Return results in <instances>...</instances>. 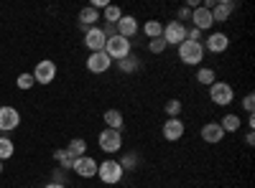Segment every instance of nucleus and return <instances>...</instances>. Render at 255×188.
Here are the masks:
<instances>
[{
    "instance_id": "nucleus-18",
    "label": "nucleus",
    "mask_w": 255,
    "mask_h": 188,
    "mask_svg": "<svg viewBox=\"0 0 255 188\" xmlns=\"http://www.w3.org/2000/svg\"><path fill=\"white\" fill-rule=\"evenodd\" d=\"M97 20H102V18H100V10H95L92 5H87V8L79 10V26H82L84 31H87V28H95Z\"/></svg>"
},
{
    "instance_id": "nucleus-30",
    "label": "nucleus",
    "mask_w": 255,
    "mask_h": 188,
    "mask_svg": "<svg viewBox=\"0 0 255 188\" xmlns=\"http://www.w3.org/2000/svg\"><path fill=\"white\" fill-rule=\"evenodd\" d=\"M168 46H166V41L163 38H151V41H148V51H151V54H163Z\"/></svg>"
},
{
    "instance_id": "nucleus-25",
    "label": "nucleus",
    "mask_w": 255,
    "mask_h": 188,
    "mask_svg": "<svg viewBox=\"0 0 255 188\" xmlns=\"http://www.w3.org/2000/svg\"><path fill=\"white\" fill-rule=\"evenodd\" d=\"M220 127L225 130V135H227V132H238V130H240V117H238V115H225V117L220 120Z\"/></svg>"
},
{
    "instance_id": "nucleus-11",
    "label": "nucleus",
    "mask_w": 255,
    "mask_h": 188,
    "mask_svg": "<svg viewBox=\"0 0 255 188\" xmlns=\"http://www.w3.org/2000/svg\"><path fill=\"white\" fill-rule=\"evenodd\" d=\"M97 160L95 158H90V155H82V158H77L74 160V173L79 176V178H92V176H97Z\"/></svg>"
},
{
    "instance_id": "nucleus-13",
    "label": "nucleus",
    "mask_w": 255,
    "mask_h": 188,
    "mask_svg": "<svg viewBox=\"0 0 255 188\" xmlns=\"http://www.w3.org/2000/svg\"><path fill=\"white\" fill-rule=\"evenodd\" d=\"M235 10V3H230V0H217L215 5H212V23H225V20L232 15Z\"/></svg>"
},
{
    "instance_id": "nucleus-33",
    "label": "nucleus",
    "mask_w": 255,
    "mask_h": 188,
    "mask_svg": "<svg viewBox=\"0 0 255 188\" xmlns=\"http://www.w3.org/2000/svg\"><path fill=\"white\" fill-rule=\"evenodd\" d=\"M181 20H191V8H181L179 10V23Z\"/></svg>"
},
{
    "instance_id": "nucleus-23",
    "label": "nucleus",
    "mask_w": 255,
    "mask_h": 188,
    "mask_svg": "<svg viewBox=\"0 0 255 188\" xmlns=\"http://www.w3.org/2000/svg\"><path fill=\"white\" fill-rule=\"evenodd\" d=\"M197 81H199V84H204V87H212V84L217 81L215 69H209V66H199V71H197Z\"/></svg>"
},
{
    "instance_id": "nucleus-8",
    "label": "nucleus",
    "mask_w": 255,
    "mask_h": 188,
    "mask_svg": "<svg viewBox=\"0 0 255 188\" xmlns=\"http://www.w3.org/2000/svg\"><path fill=\"white\" fill-rule=\"evenodd\" d=\"M105 44H108V36L102 33V28H100V26H95V28H87V31H84V46L90 49V54L105 51Z\"/></svg>"
},
{
    "instance_id": "nucleus-19",
    "label": "nucleus",
    "mask_w": 255,
    "mask_h": 188,
    "mask_svg": "<svg viewBox=\"0 0 255 188\" xmlns=\"http://www.w3.org/2000/svg\"><path fill=\"white\" fill-rule=\"evenodd\" d=\"M102 120H105V125H108L110 130H123V112L120 110H108Z\"/></svg>"
},
{
    "instance_id": "nucleus-22",
    "label": "nucleus",
    "mask_w": 255,
    "mask_h": 188,
    "mask_svg": "<svg viewBox=\"0 0 255 188\" xmlns=\"http://www.w3.org/2000/svg\"><path fill=\"white\" fill-rule=\"evenodd\" d=\"M67 150H69V155L77 160V158H82V155H87V142H84L82 137H74V140L67 145Z\"/></svg>"
},
{
    "instance_id": "nucleus-16",
    "label": "nucleus",
    "mask_w": 255,
    "mask_h": 188,
    "mask_svg": "<svg viewBox=\"0 0 255 188\" xmlns=\"http://www.w3.org/2000/svg\"><path fill=\"white\" fill-rule=\"evenodd\" d=\"M207 51H212V54H222V51H227V46H230V36L227 33H212L209 38H207V44H202Z\"/></svg>"
},
{
    "instance_id": "nucleus-32",
    "label": "nucleus",
    "mask_w": 255,
    "mask_h": 188,
    "mask_svg": "<svg viewBox=\"0 0 255 188\" xmlns=\"http://www.w3.org/2000/svg\"><path fill=\"white\" fill-rule=\"evenodd\" d=\"M243 107H245V112H248V115H253V110H255V94H245Z\"/></svg>"
},
{
    "instance_id": "nucleus-29",
    "label": "nucleus",
    "mask_w": 255,
    "mask_h": 188,
    "mask_svg": "<svg viewBox=\"0 0 255 188\" xmlns=\"http://www.w3.org/2000/svg\"><path fill=\"white\" fill-rule=\"evenodd\" d=\"M163 110H166L168 117H179L181 115V99H168Z\"/></svg>"
},
{
    "instance_id": "nucleus-4",
    "label": "nucleus",
    "mask_w": 255,
    "mask_h": 188,
    "mask_svg": "<svg viewBox=\"0 0 255 188\" xmlns=\"http://www.w3.org/2000/svg\"><path fill=\"white\" fill-rule=\"evenodd\" d=\"M161 38L166 41V46H181L186 41V26L179 23V20H171V23L163 26V36Z\"/></svg>"
},
{
    "instance_id": "nucleus-21",
    "label": "nucleus",
    "mask_w": 255,
    "mask_h": 188,
    "mask_svg": "<svg viewBox=\"0 0 255 188\" xmlns=\"http://www.w3.org/2000/svg\"><path fill=\"white\" fill-rule=\"evenodd\" d=\"M54 160L61 165L64 171H72L74 168V158L69 155V150L67 148H61V150H54Z\"/></svg>"
},
{
    "instance_id": "nucleus-9",
    "label": "nucleus",
    "mask_w": 255,
    "mask_h": 188,
    "mask_svg": "<svg viewBox=\"0 0 255 188\" xmlns=\"http://www.w3.org/2000/svg\"><path fill=\"white\" fill-rule=\"evenodd\" d=\"M163 137L168 140V142H179L181 137H184V132H186V127H184V122H181V117H168L166 122H163Z\"/></svg>"
},
{
    "instance_id": "nucleus-7",
    "label": "nucleus",
    "mask_w": 255,
    "mask_h": 188,
    "mask_svg": "<svg viewBox=\"0 0 255 188\" xmlns=\"http://www.w3.org/2000/svg\"><path fill=\"white\" fill-rule=\"evenodd\" d=\"M100 148L105 150V153H118L120 148H123V135H120V130H110V127H105L102 132H100Z\"/></svg>"
},
{
    "instance_id": "nucleus-36",
    "label": "nucleus",
    "mask_w": 255,
    "mask_h": 188,
    "mask_svg": "<svg viewBox=\"0 0 255 188\" xmlns=\"http://www.w3.org/2000/svg\"><path fill=\"white\" fill-rule=\"evenodd\" d=\"M0 173H3V160H0Z\"/></svg>"
},
{
    "instance_id": "nucleus-10",
    "label": "nucleus",
    "mask_w": 255,
    "mask_h": 188,
    "mask_svg": "<svg viewBox=\"0 0 255 188\" xmlns=\"http://www.w3.org/2000/svg\"><path fill=\"white\" fill-rule=\"evenodd\" d=\"M20 125V115H18V110L15 107H8V104H3L0 107V132H10V130H15Z\"/></svg>"
},
{
    "instance_id": "nucleus-3",
    "label": "nucleus",
    "mask_w": 255,
    "mask_h": 188,
    "mask_svg": "<svg viewBox=\"0 0 255 188\" xmlns=\"http://www.w3.org/2000/svg\"><path fill=\"white\" fill-rule=\"evenodd\" d=\"M105 54H108L113 61H120L125 56H130V41L123 36H110L108 44H105Z\"/></svg>"
},
{
    "instance_id": "nucleus-17",
    "label": "nucleus",
    "mask_w": 255,
    "mask_h": 188,
    "mask_svg": "<svg viewBox=\"0 0 255 188\" xmlns=\"http://www.w3.org/2000/svg\"><path fill=\"white\" fill-rule=\"evenodd\" d=\"M118 36H123V38H128L130 41L135 33H138V20L133 18V15H123L120 20H118Z\"/></svg>"
},
{
    "instance_id": "nucleus-14",
    "label": "nucleus",
    "mask_w": 255,
    "mask_h": 188,
    "mask_svg": "<svg viewBox=\"0 0 255 188\" xmlns=\"http://www.w3.org/2000/svg\"><path fill=\"white\" fill-rule=\"evenodd\" d=\"M191 23H194L197 31H209L212 26H215V23H212V13H209L204 5H199V8L191 10Z\"/></svg>"
},
{
    "instance_id": "nucleus-15",
    "label": "nucleus",
    "mask_w": 255,
    "mask_h": 188,
    "mask_svg": "<svg viewBox=\"0 0 255 188\" xmlns=\"http://www.w3.org/2000/svg\"><path fill=\"white\" fill-rule=\"evenodd\" d=\"M202 140L209 142V145H217L225 140V130L220 127V122H207L202 127Z\"/></svg>"
},
{
    "instance_id": "nucleus-12",
    "label": "nucleus",
    "mask_w": 255,
    "mask_h": 188,
    "mask_svg": "<svg viewBox=\"0 0 255 188\" xmlns=\"http://www.w3.org/2000/svg\"><path fill=\"white\" fill-rule=\"evenodd\" d=\"M113 66V59L105 54V51H97V54H90V59H87V69L92 71V74H105Z\"/></svg>"
},
{
    "instance_id": "nucleus-1",
    "label": "nucleus",
    "mask_w": 255,
    "mask_h": 188,
    "mask_svg": "<svg viewBox=\"0 0 255 188\" xmlns=\"http://www.w3.org/2000/svg\"><path fill=\"white\" fill-rule=\"evenodd\" d=\"M123 165L118 163V160H113V158H108V160H102L100 165H97V178L102 181V183H108V186H115V183H120L123 181Z\"/></svg>"
},
{
    "instance_id": "nucleus-6",
    "label": "nucleus",
    "mask_w": 255,
    "mask_h": 188,
    "mask_svg": "<svg viewBox=\"0 0 255 188\" xmlns=\"http://www.w3.org/2000/svg\"><path fill=\"white\" fill-rule=\"evenodd\" d=\"M31 74H33V81H36V84H51V81L56 79V61H51V59L38 61L36 69H33Z\"/></svg>"
},
{
    "instance_id": "nucleus-31",
    "label": "nucleus",
    "mask_w": 255,
    "mask_h": 188,
    "mask_svg": "<svg viewBox=\"0 0 255 188\" xmlns=\"http://www.w3.org/2000/svg\"><path fill=\"white\" fill-rule=\"evenodd\" d=\"M120 165H123V171H128V168H135L138 165V158H135V153H128L123 160H118Z\"/></svg>"
},
{
    "instance_id": "nucleus-20",
    "label": "nucleus",
    "mask_w": 255,
    "mask_h": 188,
    "mask_svg": "<svg viewBox=\"0 0 255 188\" xmlns=\"http://www.w3.org/2000/svg\"><path fill=\"white\" fill-rule=\"evenodd\" d=\"M123 15H125V13H123L118 5H113V3L102 10V20H105V23H110V26H118V20H120Z\"/></svg>"
},
{
    "instance_id": "nucleus-35",
    "label": "nucleus",
    "mask_w": 255,
    "mask_h": 188,
    "mask_svg": "<svg viewBox=\"0 0 255 188\" xmlns=\"http://www.w3.org/2000/svg\"><path fill=\"white\" fill-rule=\"evenodd\" d=\"M44 188H67V186H64V183H46Z\"/></svg>"
},
{
    "instance_id": "nucleus-5",
    "label": "nucleus",
    "mask_w": 255,
    "mask_h": 188,
    "mask_svg": "<svg viewBox=\"0 0 255 188\" xmlns=\"http://www.w3.org/2000/svg\"><path fill=\"white\" fill-rule=\"evenodd\" d=\"M209 99L220 104V107H227V104L235 99V89H232L227 81H215V84L209 87Z\"/></svg>"
},
{
    "instance_id": "nucleus-28",
    "label": "nucleus",
    "mask_w": 255,
    "mask_h": 188,
    "mask_svg": "<svg viewBox=\"0 0 255 188\" xmlns=\"http://www.w3.org/2000/svg\"><path fill=\"white\" fill-rule=\"evenodd\" d=\"M15 84H18V89H31L33 84H36V81H33V74L31 71H23V74H18V79H15Z\"/></svg>"
},
{
    "instance_id": "nucleus-27",
    "label": "nucleus",
    "mask_w": 255,
    "mask_h": 188,
    "mask_svg": "<svg viewBox=\"0 0 255 188\" xmlns=\"http://www.w3.org/2000/svg\"><path fill=\"white\" fill-rule=\"evenodd\" d=\"M13 153H15V145H13V140H10V137H0V160H8V158H13Z\"/></svg>"
},
{
    "instance_id": "nucleus-26",
    "label": "nucleus",
    "mask_w": 255,
    "mask_h": 188,
    "mask_svg": "<svg viewBox=\"0 0 255 188\" xmlns=\"http://www.w3.org/2000/svg\"><path fill=\"white\" fill-rule=\"evenodd\" d=\"M143 33H145L148 38H161V36H163V23H161V20H145Z\"/></svg>"
},
{
    "instance_id": "nucleus-34",
    "label": "nucleus",
    "mask_w": 255,
    "mask_h": 188,
    "mask_svg": "<svg viewBox=\"0 0 255 188\" xmlns=\"http://www.w3.org/2000/svg\"><path fill=\"white\" fill-rule=\"evenodd\" d=\"M255 142V135H253V130H248L245 132V145H253Z\"/></svg>"
},
{
    "instance_id": "nucleus-2",
    "label": "nucleus",
    "mask_w": 255,
    "mask_h": 188,
    "mask_svg": "<svg viewBox=\"0 0 255 188\" xmlns=\"http://www.w3.org/2000/svg\"><path fill=\"white\" fill-rule=\"evenodd\" d=\"M179 59L186 66H199V61H204V46L202 44H191V41H184L179 46Z\"/></svg>"
},
{
    "instance_id": "nucleus-24",
    "label": "nucleus",
    "mask_w": 255,
    "mask_h": 188,
    "mask_svg": "<svg viewBox=\"0 0 255 188\" xmlns=\"http://www.w3.org/2000/svg\"><path fill=\"white\" fill-rule=\"evenodd\" d=\"M118 69L125 71V74H133V71L140 69V61H138V56H125V59L118 61Z\"/></svg>"
}]
</instances>
